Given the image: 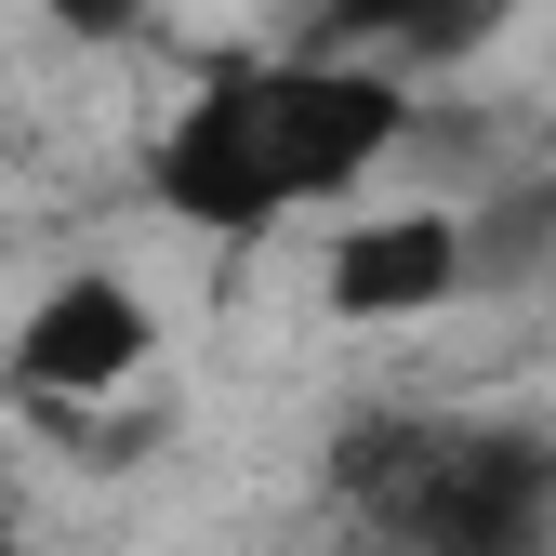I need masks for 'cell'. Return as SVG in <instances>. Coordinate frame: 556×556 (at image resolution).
I'll return each mask as SVG.
<instances>
[{
    "mask_svg": "<svg viewBox=\"0 0 556 556\" xmlns=\"http://www.w3.org/2000/svg\"><path fill=\"white\" fill-rule=\"evenodd\" d=\"M331 504L371 556H530L556 517V451L477 410H358L331 438Z\"/></svg>",
    "mask_w": 556,
    "mask_h": 556,
    "instance_id": "2",
    "label": "cell"
},
{
    "mask_svg": "<svg viewBox=\"0 0 556 556\" xmlns=\"http://www.w3.org/2000/svg\"><path fill=\"white\" fill-rule=\"evenodd\" d=\"M397 132H410V93L371 80V66H331V53L213 66L186 93V119L160 132V199L213 239H252L278 213H305V199L358 186Z\"/></svg>",
    "mask_w": 556,
    "mask_h": 556,
    "instance_id": "1",
    "label": "cell"
},
{
    "mask_svg": "<svg viewBox=\"0 0 556 556\" xmlns=\"http://www.w3.org/2000/svg\"><path fill=\"white\" fill-rule=\"evenodd\" d=\"M132 371H147V305L119 278H53L40 318L14 331V384L27 397H106Z\"/></svg>",
    "mask_w": 556,
    "mask_h": 556,
    "instance_id": "3",
    "label": "cell"
},
{
    "mask_svg": "<svg viewBox=\"0 0 556 556\" xmlns=\"http://www.w3.org/2000/svg\"><path fill=\"white\" fill-rule=\"evenodd\" d=\"M504 14H517V0H318V40H305V53L397 80V66H451V53H477Z\"/></svg>",
    "mask_w": 556,
    "mask_h": 556,
    "instance_id": "4",
    "label": "cell"
},
{
    "mask_svg": "<svg viewBox=\"0 0 556 556\" xmlns=\"http://www.w3.org/2000/svg\"><path fill=\"white\" fill-rule=\"evenodd\" d=\"M464 292V226L451 213H397V226H358L331 252V305L344 318H425Z\"/></svg>",
    "mask_w": 556,
    "mask_h": 556,
    "instance_id": "5",
    "label": "cell"
},
{
    "mask_svg": "<svg viewBox=\"0 0 556 556\" xmlns=\"http://www.w3.org/2000/svg\"><path fill=\"white\" fill-rule=\"evenodd\" d=\"M40 14H53L66 40H132V27H147V0H40Z\"/></svg>",
    "mask_w": 556,
    "mask_h": 556,
    "instance_id": "6",
    "label": "cell"
}]
</instances>
